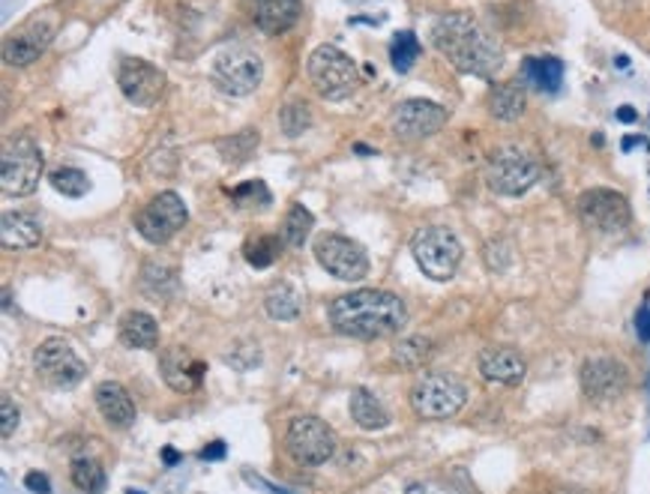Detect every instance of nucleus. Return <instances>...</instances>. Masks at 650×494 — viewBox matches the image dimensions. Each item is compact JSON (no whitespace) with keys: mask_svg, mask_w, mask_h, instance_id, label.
Instances as JSON below:
<instances>
[{"mask_svg":"<svg viewBox=\"0 0 650 494\" xmlns=\"http://www.w3.org/2000/svg\"><path fill=\"white\" fill-rule=\"evenodd\" d=\"M432 45L464 75L492 78L504 63L501 42L468 12H447L434 21Z\"/></svg>","mask_w":650,"mask_h":494,"instance_id":"obj_1","label":"nucleus"},{"mask_svg":"<svg viewBox=\"0 0 650 494\" xmlns=\"http://www.w3.org/2000/svg\"><path fill=\"white\" fill-rule=\"evenodd\" d=\"M331 324L352 339H384L408 324V309L390 291L360 288L333 299Z\"/></svg>","mask_w":650,"mask_h":494,"instance_id":"obj_2","label":"nucleus"},{"mask_svg":"<svg viewBox=\"0 0 650 494\" xmlns=\"http://www.w3.org/2000/svg\"><path fill=\"white\" fill-rule=\"evenodd\" d=\"M306 75H310L312 87H315L321 99H331V103L348 99L357 91V84H360L357 63L336 45H318L310 54Z\"/></svg>","mask_w":650,"mask_h":494,"instance_id":"obj_3","label":"nucleus"},{"mask_svg":"<svg viewBox=\"0 0 650 494\" xmlns=\"http://www.w3.org/2000/svg\"><path fill=\"white\" fill-rule=\"evenodd\" d=\"M539 180V162L522 147H497L485 165V183L495 196L518 198Z\"/></svg>","mask_w":650,"mask_h":494,"instance_id":"obj_4","label":"nucleus"},{"mask_svg":"<svg viewBox=\"0 0 650 494\" xmlns=\"http://www.w3.org/2000/svg\"><path fill=\"white\" fill-rule=\"evenodd\" d=\"M411 252L417 267L423 270L429 278H434V282L453 278L459 264H462V243L444 225L420 228L411 240Z\"/></svg>","mask_w":650,"mask_h":494,"instance_id":"obj_5","label":"nucleus"},{"mask_svg":"<svg viewBox=\"0 0 650 494\" xmlns=\"http://www.w3.org/2000/svg\"><path fill=\"white\" fill-rule=\"evenodd\" d=\"M210 78L228 96H249L261 87L264 63L249 45H226L210 63Z\"/></svg>","mask_w":650,"mask_h":494,"instance_id":"obj_6","label":"nucleus"},{"mask_svg":"<svg viewBox=\"0 0 650 494\" xmlns=\"http://www.w3.org/2000/svg\"><path fill=\"white\" fill-rule=\"evenodd\" d=\"M468 402V387L455 375L444 371H429L420 381L413 383L411 404L417 417L423 420H450L462 411Z\"/></svg>","mask_w":650,"mask_h":494,"instance_id":"obj_7","label":"nucleus"},{"mask_svg":"<svg viewBox=\"0 0 650 494\" xmlns=\"http://www.w3.org/2000/svg\"><path fill=\"white\" fill-rule=\"evenodd\" d=\"M285 450L303 467H321L336 453V432L321 417H294L285 432Z\"/></svg>","mask_w":650,"mask_h":494,"instance_id":"obj_8","label":"nucleus"},{"mask_svg":"<svg viewBox=\"0 0 650 494\" xmlns=\"http://www.w3.org/2000/svg\"><path fill=\"white\" fill-rule=\"evenodd\" d=\"M42 168H45L42 150L33 145L31 138L10 141L3 147V156H0V189H3V196H31L33 189L40 186Z\"/></svg>","mask_w":650,"mask_h":494,"instance_id":"obj_9","label":"nucleus"},{"mask_svg":"<svg viewBox=\"0 0 650 494\" xmlns=\"http://www.w3.org/2000/svg\"><path fill=\"white\" fill-rule=\"evenodd\" d=\"M186 219H189V213H186L184 198L177 196V192H159V196L135 217V228H138V234H141L147 243L166 246L168 240L175 238L177 231L186 225Z\"/></svg>","mask_w":650,"mask_h":494,"instance_id":"obj_10","label":"nucleus"},{"mask_svg":"<svg viewBox=\"0 0 650 494\" xmlns=\"http://www.w3.org/2000/svg\"><path fill=\"white\" fill-rule=\"evenodd\" d=\"M447 117L450 114L444 105L432 103V99H408L392 108L390 129L402 141H423L444 129Z\"/></svg>","mask_w":650,"mask_h":494,"instance_id":"obj_11","label":"nucleus"},{"mask_svg":"<svg viewBox=\"0 0 650 494\" xmlns=\"http://www.w3.org/2000/svg\"><path fill=\"white\" fill-rule=\"evenodd\" d=\"M315 257L321 267L342 282H360L369 273V255L363 252L360 243L342 234H321L315 240Z\"/></svg>","mask_w":650,"mask_h":494,"instance_id":"obj_12","label":"nucleus"},{"mask_svg":"<svg viewBox=\"0 0 650 494\" xmlns=\"http://www.w3.org/2000/svg\"><path fill=\"white\" fill-rule=\"evenodd\" d=\"M630 201L615 189H588L578 196V219L594 231L615 234L620 228L630 225Z\"/></svg>","mask_w":650,"mask_h":494,"instance_id":"obj_13","label":"nucleus"},{"mask_svg":"<svg viewBox=\"0 0 650 494\" xmlns=\"http://www.w3.org/2000/svg\"><path fill=\"white\" fill-rule=\"evenodd\" d=\"M33 366L42 381H49L52 387H73L82 381L84 369H87L66 339L42 341L40 348L33 350Z\"/></svg>","mask_w":650,"mask_h":494,"instance_id":"obj_14","label":"nucleus"},{"mask_svg":"<svg viewBox=\"0 0 650 494\" xmlns=\"http://www.w3.org/2000/svg\"><path fill=\"white\" fill-rule=\"evenodd\" d=\"M117 87L138 108H154L166 91V73L141 57H124L117 66Z\"/></svg>","mask_w":650,"mask_h":494,"instance_id":"obj_15","label":"nucleus"},{"mask_svg":"<svg viewBox=\"0 0 650 494\" xmlns=\"http://www.w3.org/2000/svg\"><path fill=\"white\" fill-rule=\"evenodd\" d=\"M54 31H57V21L49 15L24 21L19 31H12V36H7L3 42V61L10 66H31L52 45Z\"/></svg>","mask_w":650,"mask_h":494,"instance_id":"obj_16","label":"nucleus"},{"mask_svg":"<svg viewBox=\"0 0 650 494\" xmlns=\"http://www.w3.org/2000/svg\"><path fill=\"white\" fill-rule=\"evenodd\" d=\"M581 392L588 396L590 402H615L620 392L627 390V369L623 362L611 360V357H590L581 362Z\"/></svg>","mask_w":650,"mask_h":494,"instance_id":"obj_17","label":"nucleus"},{"mask_svg":"<svg viewBox=\"0 0 650 494\" xmlns=\"http://www.w3.org/2000/svg\"><path fill=\"white\" fill-rule=\"evenodd\" d=\"M480 375L485 381L516 387L525 381L527 362L516 348H485L480 354Z\"/></svg>","mask_w":650,"mask_h":494,"instance_id":"obj_18","label":"nucleus"},{"mask_svg":"<svg viewBox=\"0 0 650 494\" xmlns=\"http://www.w3.org/2000/svg\"><path fill=\"white\" fill-rule=\"evenodd\" d=\"M300 0H249L252 21L259 24V31L276 36L294 28L300 19Z\"/></svg>","mask_w":650,"mask_h":494,"instance_id":"obj_19","label":"nucleus"},{"mask_svg":"<svg viewBox=\"0 0 650 494\" xmlns=\"http://www.w3.org/2000/svg\"><path fill=\"white\" fill-rule=\"evenodd\" d=\"M201 375H205V362H198L189 350L171 348L162 354V378L171 390L192 392L201 383Z\"/></svg>","mask_w":650,"mask_h":494,"instance_id":"obj_20","label":"nucleus"},{"mask_svg":"<svg viewBox=\"0 0 650 494\" xmlns=\"http://www.w3.org/2000/svg\"><path fill=\"white\" fill-rule=\"evenodd\" d=\"M96 408H99L105 422L114 425V429H126V425H133L135 417H138V413H135L133 396L126 392V387H120V383L114 381H103L96 387Z\"/></svg>","mask_w":650,"mask_h":494,"instance_id":"obj_21","label":"nucleus"},{"mask_svg":"<svg viewBox=\"0 0 650 494\" xmlns=\"http://www.w3.org/2000/svg\"><path fill=\"white\" fill-rule=\"evenodd\" d=\"M0 240H3V246L10 249V252L40 246V240H42L40 219L33 217V213H24V210L3 213V219H0Z\"/></svg>","mask_w":650,"mask_h":494,"instance_id":"obj_22","label":"nucleus"},{"mask_svg":"<svg viewBox=\"0 0 650 494\" xmlns=\"http://www.w3.org/2000/svg\"><path fill=\"white\" fill-rule=\"evenodd\" d=\"M525 82H501L489 91V114L495 120H518L525 114Z\"/></svg>","mask_w":650,"mask_h":494,"instance_id":"obj_23","label":"nucleus"},{"mask_svg":"<svg viewBox=\"0 0 650 494\" xmlns=\"http://www.w3.org/2000/svg\"><path fill=\"white\" fill-rule=\"evenodd\" d=\"M522 82L539 93H555L564 82V61L560 57H525L522 63Z\"/></svg>","mask_w":650,"mask_h":494,"instance_id":"obj_24","label":"nucleus"},{"mask_svg":"<svg viewBox=\"0 0 650 494\" xmlns=\"http://www.w3.org/2000/svg\"><path fill=\"white\" fill-rule=\"evenodd\" d=\"M120 341L126 348H156L159 345V324L147 312H126L120 318Z\"/></svg>","mask_w":650,"mask_h":494,"instance_id":"obj_25","label":"nucleus"},{"mask_svg":"<svg viewBox=\"0 0 650 494\" xmlns=\"http://www.w3.org/2000/svg\"><path fill=\"white\" fill-rule=\"evenodd\" d=\"M348 408H352L354 422H357L360 429H366V432H381V429L390 425V413H387V408H384L381 399H378L375 392L354 390Z\"/></svg>","mask_w":650,"mask_h":494,"instance_id":"obj_26","label":"nucleus"},{"mask_svg":"<svg viewBox=\"0 0 650 494\" xmlns=\"http://www.w3.org/2000/svg\"><path fill=\"white\" fill-rule=\"evenodd\" d=\"M261 135L259 129H240V133L228 135V138H219L217 150L222 156V162L228 165H243L252 159V154L259 150Z\"/></svg>","mask_w":650,"mask_h":494,"instance_id":"obj_27","label":"nucleus"},{"mask_svg":"<svg viewBox=\"0 0 650 494\" xmlns=\"http://www.w3.org/2000/svg\"><path fill=\"white\" fill-rule=\"evenodd\" d=\"M264 309L273 320H297L300 309H303V303H300V294L294 285L289 282H279L273 288L268 291V297H264Z\"/></svg>","mask_w":650,"mask_h":494,"instance_id":"obj_28","label":"nucleus"},{"mask_svg":"<svg viewBox=\"0 0 650 494\" xmlns=\"http://www.w3.org/2000/svg\"><path fill=\"white\" fill-rule=\"evenodd\" d=\"M141 288L154 299L175 297L177 273L171 267H166V264H159V261H145V267H141Z\"/></svg>","mask_w":650,"mask_h":494,"instance_id":"obj_29","label":"nucleus"},{"mask_svg":"<svg viewBox=\"0 0 650 494\" xmlns=\"http://www.w3.org/2000/svg\"><path fill=\"white\" fill-rule=\"evenodd\" d=\"M312 225H315V219H312L310 210L303 204H294L289 213H285V219H282V231H279V234H282V243L289 249H300L312 234Z\"/></svg>","mask_w":650,"mask_h":494,"instance_id":"obj_30","label":"nucleus"},{"mask_svg":"<svg viewBox=\"0 0 650 494\" xmlns=\"http://www.w3.org/2000/svg\"><path fill=\"white\" fill-rule=\"evenodd\" d=\"M417 57H420V40H417V33L411 31L396 33L390 42L392 66H396L399 73H408L413 63H417Z\"/></svg>","mask_w":650,"mask_h":494,"instance_id":"obj_31","label":"nucleus"},{"mask_svg":"<svg viewBox=\"0 0 650 494\" xmlns=\"http://www.w3.org/2000/svg\"><path fill=\"white\" fill-rule=\"evenodd\" d=\"M432 354V341L423 339V336H411V339H402L396 348H392V357L402 369H420Z\"/></svg>","mask_w":650,"mask_h":494,"instance_id":"obj_32","label":"nucleus"},{"mask_svg":"<svg viewBox=\"0 0 650 494\" xmlns=\"http://www.w3.org/2000/svg\"><path fill=\"white\" fill-rule=\"evenodd\" d=\"M49 183L66 198H82L91 189V180H87L82 168H54L52 175H49Z\"/></svg>","mask_w":650,"mask_h":494,"instance_id":"obj_33","label":"nucleus"},{"mask_svg":"<svg viewBox=\"0 0 650 494\" xmlns=\"http://www.w3.org/2000/svg\"><path fill=\"white\" fill-rule=\"evenodd\" d=\"M73 483L84 494H103L105 492V471L103 464L93 459H75L73 462Z\"/></svg>","mask_w":650,"mask_h":494,"instance_id":"obj_34","label":"nucleus"},{"mask_svg":"<svg viewBox=\"0 0 650 494\" xmlns=\"http://www.w3.org/2000/svg\"><path fill=\"white\" fill-rule=\"evenodd\" d=\"M279 252H282V240L279 238H270V234H261V238L255 240H247V246H243V255H247V261L252 264V267H270L273 261L279 257Z\"/></svg>","mask_w":650,"mask_h":494,"instance_id":"obj_35","label":"nucleus"},{"mask_svg":"<svg viewBox=\"0 0 650 494\" xmlns=\"http://www.w3.org/2000/svg\"><path fill=\"white\" fill-rule=\"evenodd\" d=\"M279 120H282V129H285V135H300L306 133L312 124V114H310V105L300 103V99H294V103H289L285 108H282V114H279Z\"/></svg>","mask_w":650,"mask_h":494,"instance_id":"obj_36","label":"nucleus"},{"mask_svg":"<svg viewBox=\"0 0 650 494\" xmlns=\"http://www.w3.org/2000/svg\"><path fill=\"white\" fill-rule=\"evenodd\" d=\"M231 198L238 201L240 207H268L270 204V189L261 180H252V183L238 186Z\"/></svg>","mask_w":650,"mask_h":494,"instance_id":"obj_37","label":"nucleus"},{"mask_svg":"<svg viewBox=\"0 0 650 494\" xmlns=\"http://www.w3.org/2000/svg\"><path fill=\"white\" fill-rule=\"evenodd\" d=\"M0 413H3V438H12L19 429V408L12 404V399L3 392L0 396Z\"/></svg>","mask_w":650,"mask_h":494,"instance_id":"obj_38","label":"nucleus"},{"mask_svg":"<svg viewBox=\"0 0 650 494\" xmlns=\"http://www.w3.org/2000/svg\"><path fill=\"white\" fill-rule=\"evenodd\" d=\"M405 494H462V492L444 483H413L408 485V492Z\"/></svg>","mask_w":650,"mask_h":494,"instance_id":"obj_39","label":"nucleus"},{"mask_svg":"<svg viewBox=\"0 0 650 494\" xmlns=\"http://www.w3.org/2000/svg\"><path fill=\"white\" fill-rule=\"evenodd\" d=\"M24 485H28V488H31L33 494H49V492H52V483H49V476L36 474V471H31V474L24 476Z\"/></svg>","mask_w":650,"mask_h":494,"instance_id":"obj_40","label":"nucleus"},{"mask_svg":"<svg viewBox=\"0 0 650 494\" xmlns=\"http://www.w3.org/2000/svg\"><path fill=\"white\" fill-rule=\"evenodd\" d=\"M636 327H639L641 339L650 341V309H648V306H644V309L639 312V324H636Z\"/></svg>","mask_w":650,"mask_h":494,"instance_id":"obj_41","label":"nucleus"},{"mask_svg":"<svg viewBox=\"0 0 650 494\" xmlns=\"http://www.w3.org/2000/svg\"><path fill=\"white\" fill-rule=\"evenodd\" d=\"M222 453H226V446H222V443H213L210 450H205V453H201V459H219Z\"/></svg>","mask_w":650,"mask_h":494,"instance_id":"obj_42","label":"nucleus"},{"mask_svg":"<svg viewBox=\"0 0 650 494\" xmlns=\"http://www.w3.org/2000/svg\"><path fill=\"white\" fill-rule=\"evenodd\" d=\"M162 455H166V462H168V464H175V462H177V453H175V450H166V453H162Z\"/></svg>","mask_w":650,"mask_h":494,"instance_id":"obj_43","label":"nucleus"}]
</instances>
